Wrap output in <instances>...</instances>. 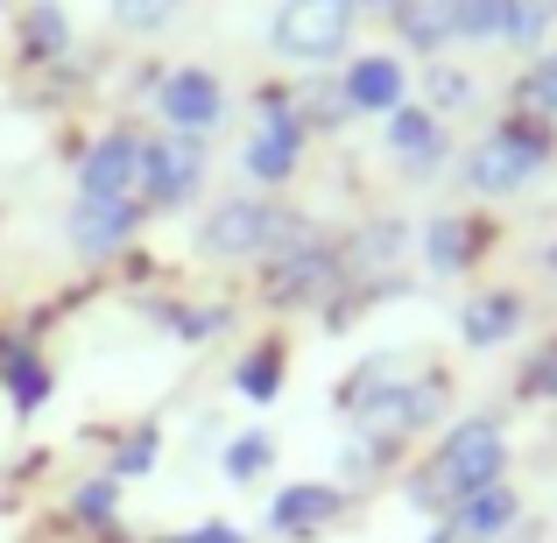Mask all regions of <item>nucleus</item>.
Wrapping results in <instances>:
<instances>
[{
  "mask_svg": "<svg viewBox=\"0 0 557 543\" xmlns=\"http://www.w3.org/2000/svg\"><path fill=\"white\" fill-rule=\"evenodd\" d=\"M360 0H283L269 14V57L275 64H339L354 50Z\"/></svg>",
  "mask_w": 557,
  "mask_h": 543,
  "instance_id": "3",
  "label": "nucleus"
},
{
  "mask_svg": "<svg viewBox=\"0 0 557 543\" xmlns=\"http://www.w3.org/2000/svg\"><path fill=\"white\" fill-rule=\"evenodd\" d=\"M141 219H149L141 198H78L64 212V247L78 261H113L141 233Z\"/></svg>",
  "mask_w": 557,
  "mask_h": 543,
  "instance_id": "10",
  "label": "nucleus"
},
{
  "mask_svg": "<svg viewBox=\"0 0 557 543\" xmlns=\"http://www.w3.org/2000/svg\"><path fill=\"white\" fill-rule=\"evenodd\" d=\"M544 163H550V127L508 113L494 135L473 141V156H466L459 177H466V190H480V198H508V190H522V184L544 177Z\"/></svg>",
  "mask_w": 557,
  "mask_h": 543,
  "instance_id": "4",
  "label": "nucleus"
},
{
  "mask_svg": "<svg viewBox=\"0 0 557 543\" xmlns=\"http://www.w3.org/2000/svg\"><path fill=\"white\" fill-rule=\"evenodd\" d=\"M269 459H275V437L269 431H240L226 452H219L226 480H261V473H269Z\"/></svg>",
  "mask_w": 557,
  "mask_h": 543,
  "instance_id": "26",
  "label": "nucleus"
},
{
  "mask_svg": "<svg viewBox=\"0 0 557 543\" xmlns=\"http://www.w3.org/2000/svg\"><path fill=\"white\" fill-rule=\"evenodd\" d=\"M205 184V141L198 135H163L141 156V212H184Z\"/></svg>",
  "mask_w": 557,
  "mask_h": 543,
  "instance_id": "8",
  "label": "nucleus"
},
{
  "mask_svg": "<svg viewBox=\"0 0 557 543\" xmlns=\"http://www.w3.org/2000/svg\"><path fill=\"white\" fill-rule=\"evenodd\" d=\"M516 113H522V121H536V127L557 121V50L550 57H530V71L516 78Z\"/></svg>",
  "mask_w": 557,
  "mask_h": 543,
  "instance_id": "23",
  "label": "nucleus"
},
{
  "mask_svg": "<svg viewBox=\"0 0 557 543\" xmlns=\"http://www.w3.org/2000/svg\"><path fill=\"white\" fill-rule=\"evenodd\" d=\"M550 28H557V0H502V42L508 50L544 57Z\"/></svg>",
  "mask_w": 557,
  "mask_h": 543,
  "instance_id": "21",
  "label": "nucleus"
},
{
  "mask_svg": "<svg viewBox=\"0 0 557 543\" xmlns=\"http://www.w3.org/2000/svg\"><path fill=\"white\" fill-rule=\"evenodd\" d=\"M360 417V445H381L395 452L403 437L431 431L437 417H445V374H417V381H381V388H368L354 403Z\"/></svg>",
  "mask_w": 557,
  "mask_h": 543,
  "instance_id": "5",
  "label": "nucleus"
},
{
  "mask_svg": "<svg viewBox=\"0 0 557 543\" xmlns=\"http://www.w3.org/2000/svg\"><path fill=\"white\" fill-rule=\"evenodd\" d=\"M304 212H283L269 198H247V190H226L212 212L198 219V255L212 261H255V255H275V247L304 240Z\"/></svg>",
  "mask_w": 557,
  "mask_h": 543,
  "instance_id": "2",
  "label": "nucleus"
},
{
  "mask_svg": "<svg viewBox=\"0 0 557 543\" xmlns=\"http://www.w3.org/2000/svg\"><path fill=\"white\" fill-rule=\"evenodd\" d=\"M403 247H409V233H403V219H368V226L354 233V247H346V275H388L395 261H403Z\"/></svg>",
  "mask_w": 557,
  "mask_h": 543,
  "instance_id": "18",
  "label": "nucleus"
},
{
  "mask_svg": "<svg viewBox=\"0 0 557 543\" xmlns=\"http://www.w3.org/2000/svg\"><path fill=\"white\" fill-rule=\"evenodd\" d=\"M177 8H184V0H107V14L127 28V36H156Z\"/></svg>",
  "mask_w": 557,
  "mask_h": 543,
  "instance_id": "28",
  "label": "nucleus"
},
{
  "mask_svg": "<svg viewBox=\"0 0 557 543\" xmlns=\"http://www.w3.org/2000/svg\"><path fill=\"white\" fill-rule=\"evenodd\" d=\"M423 99H431L437 121H451V113H473V107H480V85H473V71L431 64V71H423Z\"/></svg>",
  "mask_w": 557,
  "mask_h": 543,
  "instance_id": "24",
  "label": "nucleus"
},
{
  "mask_svg": "<svg viewBox=\"0 0 557 543\" xmlns=\"http://www.w3.org/2000/svg\"><path fill=\"white\" fill-rule=\"evenodd\" d=\"M233 395H247V403H275L283 395V340H261L233 360Z\"/></svg>",
  "mask_w": 557,
  "mask_h": 543,
  "instance_id": "22",
  "label": "nucleus"
},
{
  "mask_svg": "<svg viewBox=\"0 0 557 543\" xmlns=\"http://www.w3.org/2000/svg\"><path fill=\"white\" fill-rule=\"evenodd\" d=\"M170 332H177L184 346L212 340V332H226V304H177V311H170Z\"/></svg>",
  "mask_w": 557,
  "mask_h": 543,
  "instance_id": "29",
  "label": "nucleus"
},
{
  "mask_svg": "<svg viewBox=\"0 0 557 543\" xmlns=\"http://www.w3.org/2000/svg\"><path fill=\"white\" fill-rule=\"evenodd\" d=\"M522 395H557V346L530 360V374H522Z\"/></svg>",
  "mask_w": 557,
  "mask_h": 543,
  "instance_id": "32",
  "label": "nucleus"
},
{
  "mask_svg": "<svg viewBox=\"0 0 557 543\" xmlns=\"http://www.w3.org/2000/svg\"><path fill=\"white\" fill-rule=\"evenodd\" d=\"M544 269H557V240H550V247H544Z\"/></svg>",
  "mask_w": 557,
  "mask_h": 543,
  "instance_id": "34",
  "label": "nucleus"
},
{
  "mask_svg": "<svg viewBox=\"0 0 557 543\" xmlns=\"http://www.w3.org/2000/svg\"><path fill=\"white\" fill-rule=\"evenodd\" d=\"M459 14H466V0H395L388 22H395V36H403V50L437 57L445 42H459Z\"/></svg>",
  "mask_w": 557,
  "mask_h": 543,
  "instance_id": "16",
  "label": "nucleus"
},
{
  "mask_svg": "<svg viewBox=\"0 0 557 543\" xmlns=\"http://www.w3.org/2000/svg\"><path fill=\"white\" fill-rule=\"evenodd\" d=\"M149 107L163 113L170 135H212L219 113H226V85H219V71H205V64H177V71L156 78Z\"/></svg>",
  "mask_w": 557,
  "mask_h": 543,
  "instance_id": "9",
  "label": "nucleus"
},
{
  "mask_svg": "<svg viewBox=\"0 0 557 543\" xmlns=\"http://www.w3.org/2000/svg\"><path fill=\"white\" fill-rule=\"evenodd\" d=\"M0 381L14 388V409H42V395H50V367H42V354L28 340H0Z\"/></svg>",
  "mask_w": 557,
  "mask_h": 543,
  "instance_id": "20",
  "label": "nucleus"
},
{
  "mask_svg": "<svg viewBox=\"0 0 557 543\" xmlns=\"http://www.w3.org/2000/svg\"><path fill=\"white\" fill-rule=\"evenodd\" d=\"M381 141H388V156L403 163L409 184H431L437 170L451 163V135L431 107H395L388 121H381Z\"/></svg>",
  "mask_w": 557,
  "mask_h": 543,
  "instance_id": "11",
  "label": "nucleus"
},
{
  "mask_svg": "<svg viewBox=\"0 0 557 543\" xmlns=\"http://www.w3.org/2000/svg\"><path fill=\"white\" fill-rule=\"evenodd\" d=\"M339 516H346V488H332V480H297V488H283L269 502V530L283 536H311Z\"/></svg>",
  "mask_w": 557,
  "mask_h": 543,
  "instance_id": "14",
  "label": "nucleus"
},
{
  "mask_svg": "<svg viewBox=\"0 0 557 543\" xmlns=\"http://www.w3.org/2000/svg\"><path fill=\"white\" fill-rule=\"evenodd\" d=\"M360 8H395V0H360Z\"/></svg>",
  "mask_w": 557,
  "mask_h": 543,
  "instance_id": "35",
  "label": "nucleus"
},
{
  "mask_svg": "<svg viewBox=\"0 0 557 543\" xmlns=\"http://www.w3.org/2000/svg\"><path fill=\"white\" fill-rule=\"evenodd\" d=\"M339 92H346V113H368V121H388L395 107H409V71L403 57L388 50H368L339 71Z\"/></svg>",
  "mask_w": 557,
  "mask_h": 543,
  "instance_id": "13",
  "label": "nucleus"
},
{
  "mask_svg": "<svg viewBox=\"0 0 557 543\" xmlns=\"http://www.w3.org/2000/svg\"><path fill=\"white\" fill-rule=\"evenodd\" d=\"M156 445H163L156 431H135V437H127V452H113V480H141L156 466Z\"/></svg>",
  "mask_w": 557,
  "mask_h": 543,
  "instance_id": "31",
  "label": "nucleus"
},
{
  "mask_svg": "<svg viewBox=\"0 0 557 543\" xmlns=\"http://www.w3.org/2000/svg\"><path fill=\"white\" fill-rule=\"evenodd\" d=\"M339 283H346V261H339V247L318 240V233H304V240H289V247L269 255V304L304 311V304H325Z\"/></svg>",
  "mask_w": 557,
  "mask_h": 543,
  "instance_id": "7",
  "label": "nucleus"
},
{
  "mask_svg": "<svg viewBox=\"0 0 557 543\" xmlns=\"http://www.w3.org/2000/svg\"><path fill=\"white\" fill-rule=\"evenodd\" d=\"M459 42H502V0H466Z\"/></svg>",
  "mask_w": 557,
  "mask_h": 543,
  "instance_id": "30",
  "label": "nucleus"
},
{
  "mask_svg": "<svg viewBox=\"0 0 557 543\" xmlns=\"http://www.w3.org/2000/svg\"><path fill=\"white\" fill-rule=\"evenodd\" d=\"M473 247H480L473 219H459V212H431V226H423V261H431V275H459L466 261H473Z\"/></svg>",
  "mask_w": 557,
  "mask_h": 543,
  "instance_id": "19",
  "label": "nucleus"
},
{
  "mask_svg": "<svg viewBox=\"0 0 557 543\" xmlns=\"http://www.w3.org/2000/svg\"><path fill=\"white\" fill-rule=\"evenodd\" d=\"M304 135H311V127L297 121V107H289L283 92H261L255 99V127H247V141H240V177L261 184V190L289 184L304 170Z\"/></svg>",
  "mask_w": 557,
  "mask_h": 543,
  "instance_id": "6",
  "label": "nucleus"
},
{
  "mask_svg": "<svg viewBox=\"0 0 557 543\" xmlns=\"http://www.w3.org/2000/svg\"><path fill=\"white\" fill-rule=\"evenodd\" d=\"M170 543H247L233 522H205V530H184V536H170Z\"/></svg>",
  "mask_w": 557,
  "mask_h": 543,
  "instance_id": "33",
  "label": "nucleus"
},
{
  "mask_svg": "<svg viewBox=\"0 0 557 543\" xmlns=\"http://www.w3.org/2000/svg\"><path fill=\"white\" fill-rule=\"evenodd\" d=\"M71 516H78V522H92V530H107V522L121 516V480H113V473L85 480V488L71 494Z\"/></svg>",
  "mask_w": 557,
  "mask_h": 543,
  "instance_id": "27",
  "label": "nucleus"
},
{
  "mask_svg": "<svg viewBox=\"0 0 557 543\" xmlns=\"http://www.w3.org/2000/svg\"><path fill=\"white\" fill-rule=\"evenodd\" d=\"M502 473H508V431H502V417H459L445 431V445L431 452V466L409 473V508H423V516H451L466 494L494 488Z\"/></svg>",
  "mask_w": 557,
  "mask_h": 543,
  "instance_id": "1",
  "label": "nucleus"
},
{
  "mask_svg": "<svg viewBox=\"0 0 557 543\" xmlns=\"http://www.w3.org/2000/svg\"><path fill=\"white\" fill-rule=\"evenodd\" d=\"M22 42H28V57H57V50H71V14L57 8V0H36V14L22 22Z\"/></svg>",
  "mask_w": 557,
  "mask_h": 543,
  "instance_id": "25",
  "label": "nucleus"
},
{
  "mask_svg": "<svg viewBox=\"0 0 557 543\" xmlns=\"http://www.w3.org/2000/svg\"><path fill=\"white\" fill-rule=\"evenodd\" d=\"M522 318H530V304H522L516 289H480V297H466V311H459V340L473 346V354H487V346L516 340Z\"/></svg>",
  "mask_w": 557,
  "mask_h": 543,
  "instance_id": "17",
  "label": "nucleus"
},
{
  "mask_svg": "<svg viewBox=\"0 0 557 543\" xmlns=\"http://www.w3.org/2000/svg\"><path fill=\"white\" fill-rule=\"evenodd\" d=\"M141 156L149 141L135 127H107L78 163V198H141Z\"/></svg>",
  "mask_w": 557,
  "mask_h": 543,
  "instance_id": "12",
  "label": "nucleus"
},
{
  "mask_svg": "<svg viewBox=\"0 0 557 543\" xmlns=\"http://www.w3.org/2000/svg\"><path fill=\"white\" fill-rule=\"evenodd\" d=\"M516 516H522V494L508 488V480H494V488L466 494V502L451 508V516H445V536H466V543H494V536H508V530H516Z\"/></svg>",
  "mask_w": 557,
  "mask_h": 543,
  "instance_id": "15",
  "label": "nucleus"
}]
</instances>
